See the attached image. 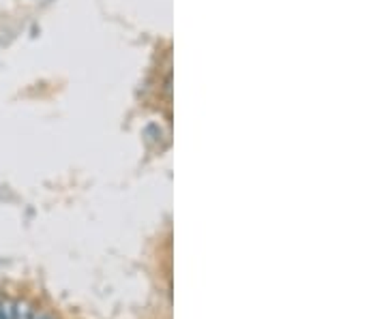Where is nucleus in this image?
Returning <instances> with one entry per match:
<instances>
[{
    "instance_id": "nucleus-1",
    "label": "nucleus",
    "mask_w": 386,
    "mask_h": 319,
    "mask_svg": "<svg viewBox=\"0 0 386 319\" xmlns=\"http://www.w3.org/2000/svg\"><path fill=\"white\" fill-rule=\"evenodd\" d=\"M15 315V302L7 298H0V319H13Z\"/></svg>"
},
{
    "instance_id": "nucleus-2",
    "label": "nucleus",
    "mask_w": 386,
    "mask_h": 319,
    "mask_svg": "<svg viewBox=\"0 0 386 319\" xmlns=\"http://www.w3.org/2000/svg\"><path fill=\"white\" fill-rule=\"evenodd\" d=\"M32 317H34V313H32V309H30L28 302H15V315H13V319H32Z\"/></svg>"
}]
</instances>
